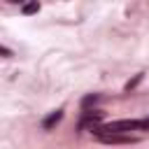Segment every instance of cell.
I'll return each instance as SVG.
<instances>
[{
  "label": "cell",
  "instance_id": "cell-6",
  "mask_svg": "<svg viewBox=\"0 0 149 149\" xmlns=\"http://www.w3.org/2000/svg\"><path fill=\"white\" fill-rule=\"evenodd\" d=\"M98 102H100V95H98V93H93V95H86V98H84V100H81V107H84V109H88V107H91V105H93V107H95V105H98Z\"/></svg>",
  "mask_w": 149,
  "mask_h": 149
},
{
  "label": "cell",
  "instance_id": "cell-2",
  "mask_svg": "<svg viewBox=\"0 0 149 149\" xmlns=\"http://www.w3.org/2000/svg\"><path fill=\"white\" fill-rule=\"evenodd\" d=\"M100 119H102V112L100 109H84V114H81V121H79V130H93V128H98V126H102L100 123Z\"/></svg>",
  "mask_w": 149,
  "mask_h": 149
},
{
  "label": "cell",
  "instance_id": "cell-3",
  "mask_svg": "<svg viewBox=\"0 0 149 149\" xmlns=\"http://www.w3.org/2000/svg\"><path fill=\"white\" fill-rule=\"evenodd\" d=\"M98 142H102V144H135L137 137H135V135H119V133H112V135H98Z\"/></svg>",
  "mask_w": 149,
  "mask_h": 149
},
{
  "label": "cell",
  "instance_id": "cell-8",
  "mask_svg": "<svg viewBox=\"0 0 149 149\" xmlns=\"http://www.w3.org/2000/svg\"><path fill=\"white\" fill-rule=\"evenodd\" d=\"M140 130H149V116L147 119H140Z\"/></svg>",
  "mask_w": 149,
  "mask_h": 149
},
{
  "label": "cell",
  "instance_id": "cell-9",
  "mask_svg": "<svg viewBox=\"0 0 149 149\" xmlns=\"http://www.w3.org/2000/svg\"><path fill=\"white\" fill-rule=\"evenodd\" d=\"M0 54H2V56H5V58H9V56H12V51H9V49H7V47H0Z\"/></svg>",
  "mask_w": 149,
  "mask_h": 149
},
{
  "label": "cell",
  "instance_id": "cell-5",
  "mask_svg": "<svg viewBox=\"0 0 149 149\" xmlns=\"http://www.w3.org/2000/svg\"><path fill=\"white\" fill-rule=\"evenodd\" d=\"M21 12H23L26 16L37 14V12H40V2H37V0H35V2H28V5H23V7H21Z\"/></svg>",
  "mask_w": 149,
  "mask_h": 149
},
{
  "label": "cell",
  "instance_id": "cell-1",
  "mask_svg": "<svg viewBox=\"0 0 149 149\" xmlns=\"http://www.w3.org/2000/svg\"><path fill=\"white\" fill-rule=\"evenodd\" d=\"M140 128V119H119V121H109V123H102L98 128H93L91 133L98 137V135H112V133H119V135H130V130H137Z\"/></svg>",
  "mask_w": 149,
  "mask_h": 149
},
{
  "label": "cell",
  "instance_id": "cell-7",
  "mask_svg": "<svg viewBox=\"0 0 149 149\" xmlns=\"http://www.w3.org/2000/svg\"><path fill=\"white\" fill-rule=\"evenodd\" d=\"M142 77H144L142 72H140V74H135V77H133L130 81H126V86H123V91H133V88H135V86H137V84L142 81Z\"/></svg>",
  "mask_w": 149,
  "mask_h": 149
},
{
  "label": "cell",
  "instance_id": "cell-4",
  "mask_svg": "<svg viewBox=\"0 0 149 149\" xmlns=\"http://www.w3.org/2000/svg\"><path fill=\"white\" fill-rule=\"evenodd\" d=\"M61 119H63V109H56V112H51L49 116L42 119V128H44V130H51L54 126L61 123Z\"/></svg>",
  "mask_w": 149,
  "mask_h": 149
}]
</instances>
